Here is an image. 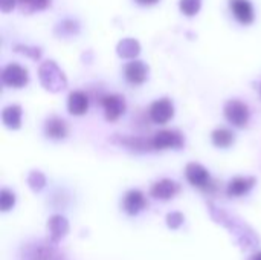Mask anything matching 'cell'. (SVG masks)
Wrapping results in <instances>:
<instances>
[{
	"label": "cell",
	"mask_w": 261,
	"mask_h": 260,
	"mask_svg": "<svg viewBox=\"0 0 261 260\" xmlns=\"http://www.w3.org/2000/svg\"><path fill=\"white\" fill-rule=\"evenodd\" d=\"M38 78H40L41 86L46 90L52 92V93L61 92L67 86V78H66L64 72L52 60H47V61L40 64V67H38Z\"/></svg>",
	"instance_id": "cell-1"
},
{
	"label": "cell",
	"mask_w": 261,
	"mask_h": 260,
	"mask_svg": "<svg viewBox=\"0 0 261 260\" xmlns=\"http://www.w3.org/2000/svg\"><path fill=\"white\" fill-rule=\"evenodd\" d=\"M185 175H187L188 182L191 185L200 188V190L211 192L214 188V182L211 179V175L202 164H197V162L188 164L185 169Z\"/></svg>",
	"instance_id": "cell-2"
},
{
	"label": "cell",
	"mask_w": 261,
	"mask_h": 260,
	"mask_svg": "<svg viewBox=\"0 0 261 260\" xmlns=\"http://www.w3.org/2000/svg\"><path fill=\"white\" fill-rule=\"evenodd\" d=\"M185 138L177 130H161L151 138L153 150H167V149H182Z\"/></svg>",
	"instance_id": "cell-3"
},
{
	"label": "cell",
	"mask_w": 261,
	"mask_h": 260,
	"mask_svg": "<svg viewBox=\"0 0 261 260\" xmlns=\"http://www.w3.org/2000/svg\"><path fill=\"white\" fill-rule=\"evenodd\" d=\"M2 81L8 87H14V89L24 87L29 81L28 69L17 63H11L2 70Z\"/></svg>",
	"instance_id": "cell-4"
},
{
	"label": "cell",
	"mask_w": 261,
	"mask_h": 260,
	"mask_svg": "<svg viewBox=\"0 0 261 260\" xmlns=\"http://www.w3.org/2000/svg\"><path fill=\"white\" fill-rule=\"evenodd\" d=\"M225 116L236 127H245L249 121V107L239 100H231L225 104Z\"/></svg>",
	"instance_id": "cell-5"
},
{
	"label": "cell",
	"mask_w": 261,
	"mask_h": 260,
	"mask_svg": "<svg viewBox=\"0 0 261 260\" xmlns=\"http://www.w3.org/2000/svg\"><path fill=\"white\" fill-rule=\"evenodd\" d=\"M101 106L104 109V115L106 120L113 123L116 120H119L121 115H124L125 112V100L122 95L118 93H112V95H104L101 98Z\"/></svg>",
	"instance_id": "cell-6"
},
{
	"label": "cell",
	"mask_w": 261,
	"mask_h": 260,
	"mask_svg": "<svg viewBox=\"0 0 261 260\" xmlns=\"http://www.w3.org/2000/svg\"><path fill=\"white\" fill-rule=\"evenodd\" d=\"M150 118L156 124H167L174 116V106L171 100L161 98L150 106Z\"/></svg>",
	"instance_id": "cell-7"
},
{
	"label": "cell",
	"mask_w": 261,
	"mask_h": 260,
	"mask_svg": "<svg viewBox=\"0 0 261 260\" xmlns=\"http://www.w3.org/2000/svg\"><path fill=\"white\" fill-rule=\"evenodd\" d=\"M180 192V185L173 179H162L153 184L150 195L161 201H168Z\"/></svg>",
	"instance_id": "cell-8"
},
{
	"label": "cell",
	"mask_w": 261,
	"mask_h": 260,
	"mask_svg": "<svg viewBox=\"0 0 261 260\" xmlns=\"http://www.w3.org/2000/svg\"><path fill=\"white\" fill-rule=\"evenodd\" d=\"M147 205H148V202H147L144 193L139 190H130L122 201L124 211L130 216L139 215L144 208H147Z\"/></svg>",
	"instance_id": "cell-9"
},
{
	"label": "cell",
	"mask_w": 261,
	"mask_h": 260,
	"mask_svg": "<svg viewBox=\"0 0 261 260\" xmlns=\"http://www.w3.org/2000/svg\"><path fill=\"white\" fill-rule=\"evenodd\" d=\"M255 184H257V179L254 176H237L229 181L226 193L231 198H240V196L249 193Z\"/></svg>",
	"instance_id": "cell-10"
},
{
	"label": "cell",
	"mask_w": 261,
	"mask_h": 260,
	"mask_svg": "<svg viewBox=\"0 0 261 260\" xmlns=\"http://www.w3.org/2000/svg\"><path fill=\"white\" fill-rule=\"evenodd\" d=\"M229 8H231L234 17L242 25H251L255 18L254 8L249 0H229Z\"/></svg>",
	"instance_id": "cell-11"
},
{
	"label": "cell",
	"mask_w": 261,
	"mask_h": 260,
	"mask_svg": "<svg viewBox=\"0 0 261 260\" xmlns=\"http://www.w3.org/2000/svg\"><path fill=\"white\" fill-rule=\"evenodd\" d=\"M125 78L130 84H142L147 77H148V66L144 63V61H139V60H133L130 61L127 66H125Z\"/></svg>",
	"instance_id": "cell-12"
},
{
	"label": "cell",
	"mask_w": 261,
	"mask_h": 260,
	"mask_svg": "<svg viewBox=\"0 0 261 260\" xmlns=\"http://www.w3.org/2000/svg\"><path fill=\"white\" fill-rule=\"evenodd\" d=\"M47 233H49V241L52 244L60 242L67 233H69V222L64 216L55 215L47 221Z\"/></svg>",
	"instance_id": "cell-13"
},
{
	"label": "cell",
	"mask_w": 261,
	"mask_h": 260,
	"mask_svg": "<svg viewBox=\"0 0 261 260\" xmlns=\"http://www.w3.org/2000/svg\"><path fill=\"white\" fill-rule=\"evenodd\" d=\"M67 132H69L67 123L60 116L52 115L44 123V133L50 139H64L67 136Z\"/></svg>",
	"instance_id": "cell-14"
},
{
	"label": "cell",
	"mask_w": 261,
	"mask_h": 260,
	"mask_svg": "<svg viewBox=\"0 0 261 260\" xmlns=\"http://www.w3.org/2000/svg\"><path fill=\"white\" fill-rule=\"evenodd\" d=\"M67 109L72 115L81 116L89 109V97L83 90H73L70 92L67 98Z\"/></svg>",
	"instance_id": "cell-15"
},
{
	"label": "cell",
	"mask_w": 261,
	"mask_h": 260,
	"mask_svg": "<svg viewBox=\"0 0 261 260\" xmlns=\"http://www.w3.org/2000/svg\"><path fill=\"white\" fill-rule=\"evenodd\" d=\"M21 115H23V110L20 106L17 104H11L8 107L3 109L2 112V121L3 124L11 129V130H17L21 127Z\"/></svg>",
	"instance_id": "cell-16"
},
{
	"label": "cell",
	"mask_w": 261,
	"mask_h": 260,
	"mask_svg": "<svg viewBox=\"0 0 261 260\" xmlns=\"http://www.w3.org/2000/svg\"><path fill=\"white\" fill-rule=\"evenodd\" d=\"M213 144L219 149H228L236 143V135L232 130L226 129V127H219L213 132L211 135Z\"/></svg>",
	"instance_id": "cell-17"
},
{
	"label": "cell",
	"mask_w": 261,
	"mask_h": 260,
	"mask_svg": "<svg viewBox=\"0 0 261 260\" xmlns=\"http://www.w3.org/2000/svg\"><path fill=\"white\" fill-rule=\"evenodd\" d=\"M116 52L121 58H135L141 52V44L135 38H124L118 43Z\"/></svg>",
	"instance_id": "cell-18"
},
{
	"label": "cell",
	"mask_w": 261,
	"mask_h": 260,
	"mask_svg": "<svg viewBox=\"0 0 261 260\" xmlns=\"http://www.w3.org/2000/svg\"><path fill=\"white\" fill-rule=\"evenodd\" d=\"M61 253L54 245H40L34 253L31 260H60Z\"/></svg>",
	"instance_id": "cell-19"
},
{
	"label": "cell",
	"mask_w": 261,
	"mask_h": 260,
	"mask_svg": "<svg viewBox=\"0 0 261 260\" xmlns=\"http://www.w3.org/2000/svg\"><path fill=\"white\" fill-rule=\"evenodd\" d=\"M80 32V26L75 20L66 18L61 23L57 25L55 28V34L61 35V37H69V35H76Z\"/></svg>",
	"instance_id": "cell-20"
},
{
	"label": "cell",
	"mask_w": 261,
	"mask_h": 260,
	"mask_svg": "<svg viewBox=\"0 0 261 260\" xmlns=\"http://www.w3.org/2000/svg\"><path fill=\"white\" fill-rule=\"evenodd\" d=\"M20 9L26 14H31L34 11H43L50 5V0H18Z\"/></svg>",
	"instance_id": "cell-21"
},
{
	"label": "cell",
	"mask_w": 261,
	"mask_h": 260,
	"mask_svg": "<svg viewBox=\"0 0 261 260\" xmlns=\"http://www.w3.org/2000/svg\"><path fill=\"white\" fill-rule=\"evenodd\" d=\"M28 185L31 187L32 192H41L46 185V178L41 172H31L29 176H28Z\"/></svg>",
	"instance_id": "cell-22"
},
{
	"label": "cell",
	"mask_w": 261,
	"mask_h": 260,
	"mask_svg": "<svg viewBox=\"0 0 261 260\" xmlns=\"http://www.w3.org/2000/svg\"><path fill=\"white\" fill-rule=\"evenodd\" d=\"M200 6H202V0H180L179 2V8L187 17L196 15L200 11Z\"/></svg>",
	"instance_id": "cell-23"
},
{
	"label": "cell",
	"mask_w": 261,
	"mask_h": 260,
	"mask_svg": "<svg viewBox=\"0 0 261 260\" xmlns=\"http://www.w3.org/2000/svg\"><path fill=\"white\" fill-rule=\"evenodd\" d=\"M15 205V195L12 192H9L8 188H3L0 192V210L3 213L9 211L12 207Z\"/></svg>",
	"instance_id": "cell-24"
},
{
	"label": "cell",
	"mask_w": 261,
	"mask_h": 260,
	"mask_svg": "<svg viewBox=\"0 0 261 260\" xmlns=\"http://www.w3.org/2000/svg\"><path fill=\"white\" fill-rule=\"evenodd\" d=\"M14 49H15V52L23 54V55H26V57L35 60V61L41 58V49H40V48H35V46H24V44H15Z\"/></svg>",
	"instance_id": "cell-25"
},
{
	"label": "cell",
	"mask_w": 261,
	"mask_h": 260,
	"mask_svg": "<svg viewBox=\"0 0 261 260\" xmlns=\"http://www.w3.org/2000/svg\"><path fill=\"white\" fill-rule=\"evenodd\" d=\"M167 224H168L170 228L177 230L184 224V215L182 213H170L167 216Z\"/></svg>",
	"instance_id": "cell-26"
},
{
	"label": "cell",
	"mask_w": 261,
	"mask_h": 260,
	"mask_svg": "<svg viewBox=\"0 0 261 260\" xmlns=\"http://www.w3.org/2000/svg\"><path fill=\"white\" fill-rule=\"evenodd\" d=\"M18 0H0V9H2V12H11L14 8H15V3H17Z\"/></svg>",
	"instance_id": "cell-27"
},
{
	"label": "cell",
	"mask_w": 261,
	"mask_h": 260,
	"mask_svg": "<svg viewBox=\"0 0 261 260\" xmlns=\"http://www.w3.org/2000/svg\"><path fill=\"white\" fill-rule=\"evenodd\" d=\"M159 0H136V3L138 5H141V6H153V5H156Z\"/></svg>",
	"instance_id": "cell-28"
},
{
	"label": "cell",
	"mask_w": 261,
	"mask_h": 260,
	"mask_svg": "<svg viewBox=\"0 0 261 260\" xmlns=\"http://www.w3.org/2000/svg\"><path fill=\"white\" fill-rule=\"evenodd\" d=\"M248 260H261V251L255 253V254H252V256H251Z\"/></svg>",
	"instance_id": "cell-29"
}]
</instances>
